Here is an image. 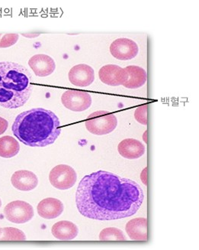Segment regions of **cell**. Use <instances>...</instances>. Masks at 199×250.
I'll return each mask as SVG.
<instances>
[{"mask_svg":"<svg viewBox=\"0 0 199 250\" xmlns=\"http://www.w3.org/2000/svg\"><path fill=\"white\" fill-rule=\"evenodd\" d=\"M20 145L15 138L5 136L0 138V157L10 159L18 155Z\"/></svg>","mask_w":199,"mask_h":250,"instance_id":"obj_18","label":"cell"},{"mask_svg":"<svg viewBox=\"0 0 199 250\" xmlns=\"http://www.w3.org/2000/svg\"><path fill=\"white\" fill-rule=\"evenodd\" d=\"M147 104L141 105L136 109L134 112V118L139 124L144 125H147Z\"/></svg>","mask_w":199,"mask_h":250,"instance_id":"obj_22","label":"cell"},{"mask_svg":"<svg viewBox=\"0 0 199 250\" xmlns=\"http://www.w3.org/2000/svg\"><path fill=\"white\" fill-rule=\"evenodd\" d=\"M85 125L90 133L96 136H105L116 129L118 119L115 114L110 112L99 110L87 117Z\"/></svg>","mask_w":199,"mask_h":250,"instance_id":"obj_4","label":"cell"},{"mask_svg":"<svg viewBox=\"0 0 199 250\" xmlns=\"http://www.w3.org/2000/svg\"><path fill=\"white\" fill-rule=\"evenodd\" d=\"M68 77L72 84L86 87L90 86L95 81V71L91 66L80 63L71 69Z\"/></svg>","mask_w":199,"mask_h":250,"instance_id":"obj_10","label":"cell"},{"mask_svg":"<svg viewBox=\"0 0 199 250\" xmlns=\"http://www.w3.org/2000/svg\"><path fill=\"white\" fill-rule=\"evenodd\" d=\"M28 65L36 76L45 78L54 72L56 63L53 58L49 55H36L28 61Z\"/></svg>","mask_w":199,"mask_h":250,"instance_id":"obj_11","label":"cell"},{"mask_svg":"<svg viewBox=\"0 0 199 250\" xmlns=\"http://www.w3.org/2000/svg\"><path fill=\"white\" fill-rule=\"evenodd\" d=\"M125 230L130 240L134 241L147 240V219L138 217L127 222Z\"/></svg>","mask_w":199,"mask_h":250,"instance_id":"obj_15","label":"cell"},{"mask_svg":"<svg viewBox=\"0 0 199 250\" xmlns=\"http://www.w3.org/2000/svg\"><path fill=\"white\" fill-rule=\"evenodd\" d=\"M128 78L123 86L127 89H138L143 86L147 81V74L145 69L139 66L130 65L125 67Z\"/></svg>","mask_w":199,"mask_h":250,"instance_id":"obj_17","label":"cell"},{"mask_svg":"<svg viewBox=\"0 0 199 250\" xmlns=\"http://www.w3.org/2000/svg\"><path fill=\"white\" fill-rule=\"evenodd\" d=\"M118 150L121 156L125 159L134 160L140 159L145 155L146 147L138 139L128 138L124 139L118 144Z\"/></svg>","mask_w":199,"mask_h":250,"instance_id":"obj_12","label":"cell"},{"mask_svg":"<svg viewBox=\"0 0 199 250\" xmlns=\"http://www.w3.org/2000/svg\"><path fill=\"white\" fill-rule=\"evenodd\" d=\"M19 39L18 34H0V48L12 47Z\"/></svg>","mask_w":199,"mask_h":250,"instance_id":"obj_21","label":"cell"},{"mask_svg":"<svg viewBox=\"0 0 199 250\" xmlns=\"http://www.w3.org/2000/svg\"><path fill=\"white\" fill-rule=\"evenodd\" d=\"M145 200L137 182L109 171H95L83 177L78 185L76 204L83 217L115 220L131 217Z\"/></svg>","mask_w":199,"mask_h":250,"instance_id":"obj_1","label":"cell"},{"mask_svg":"<svg viewBox=\"0 0 199 250\" xmlns=\"http://www.w3.org/2000/svg\"><path fill=\"white\" fill-rule=\"evenodd\" d=\"M9 128V122L0 116V136L6 132Z\"/></svg>","mask_w":199,"mask_h":250,"instance_id":"obj_23","label":"cell"},{"mask_svg":"<svg viewBox=\"0 0 199 250\" xmlns=\"http://www.w3.org/2000/svg\"><path fill=\"white\" fill-rule=\"evenodd\" d=\"M12 130L21 143L31 147L54 144L61 133L58 117L44 108H34L18 114Z\"/></svg>","mask_w":199,"mask_h":250,"instance_id":"obj_2","label":"cell"},{"mask_svg":"<svg viewBox=\"0 0 199 250\" xmlns=\"http://www.w3.org/2000/svg\"><path fill=\"white\" fill-rule=\"evenodd\" d=\"M110 53L114 58L120 61L132 60L138 55V44L127 38L116 39L110 45Z\"/></svg>","mask_w":199,"mask_h":250,"instance_id":"obj_8","label":"cell"},{"mask_svg":"<svg viewBox=\"0 0 199 250\" xmlns=\"http://www.w3.org/2000/svg\"><path fill=\"white\" fill-rule=\"evenodd\" d=\"M2 237H0L1 240H19L24 241L26 240V236L22 231L13 228H6L1 229Z\"/></svg>","mask_w":199,"mask_h":250,"instance_id":"obj_20","label":"cell"},{"mask_svg":"<svg viewBox=\"0 0 199 250\" xmlns=\"http://www.w3.org/2000/svg\"><path fill=\"white\" fill-rule=\"evenodd\" d=\"M37 210L40 217L47 220H53L60 217L63 213L64 207L60 200L48 197L40 201Z\"/></svg>","mask_w":199,"mask_h":250,"instance_id":"obj_14","label":"cell"},{"mask_svg":"<svg viewBox=\"0 0 199 250\" xmlns=\"http://www.w3.org/2000/svg\"><path fill=\"white\" fill-rule=\"evenodd\" d=\"M33 90L28 69L14 62H0V106L18 109L26 104Z\"/></svg>","mask_w":199,"mask_h":250,"instance_id":"obj_3","label":"cell"},{"mask_svg":"<svg viewBox=\"0 0 199 250\" xmlns=\"http://www.w3.org/2000/svg\"><path fill=\"white\" fill-rule=\"evenodd\" d=\"M6 220L16 224H23L34 217V208L30 204L23 201H15L9 203L4 208Z\"/></svg>","mask_w":199,"mask_h":250,"instance_id":"obj_6","label":"cell"},{"mask_svg":"<svg viewBox=\"0 0 199 250\" xmlns=\"http://www.w3.org/2000/svg\"><path fill=\"white\" fill-rule=\"evenodd\" d=\"M2 206V201H1V199H0V208Z\"/></svg>","mask_w":199,"mask_h":250,"instance_id":"obj_26","label":"cell"},{"mask_svg":"<svg viewBox=\"0 0 199 250\" xmlns=\"http://www.w3.org/2000/svg\"><path fill=\"white\" fill-rule=\"evenodd\" d=\"M99 240L102 241H126L127 237L120 229L108 228L101 231L99 233Z\"/></svg>","mask_w":199,"mask_h":250,"instance_id":"obj_19","label":"cell"},{"mask_svg":"<svg viewBox=\"0 0 199 250\" xmlns=\"http://www.w3.org/2000/svg\"><path fill=\"white\" fill-rule=\"evenodd\" d=\"M52 234L57 240H72L79 234V228L76 224L67 220L56 223L51 229Z\"/></svg>","mask_w":199,"mask_h":250,"instance_id":"obj_16","label":"cell"},{"mask_svg":"<svg viewBox=\"0 0 199 250\" xmlns=\"http://www.w3.org/2000/svg\"><path fill=\"white\" fill-rule=\"evenodd\" d=\"M141 180L144 185L147 186V167H145V169L141 171Z\"/></svg>","mask_w":199,"mask_h":250,"instance_id":"obj_24","label":"cell"},{"mask_svg":"<svg viewBox=\"0 0 199 250\" xmlns=\"http://www.w3.org/2000/svg\"><path fill=\"white\" fill-rule=\"evenodd\" d=\"M13 187L21 191H31L37 188L38 179L32 171L20 170L16 171L11 178Z\"/></svg>","mask_w":199,"mask_h":250,"instance_id":"obj_13","label":"cell"},{"mask_svg":"<svg viewBox=\"0 0 199 250\" xmlns=\"http://www.w3.org/2000/svg\"><path fill=\"white\" fill-rule=\"evenodd\" d=\"M146 135H147V131H145V135H144V140L145 143H147V138H146Z\"/></svg>","mask_w":199,"mask_h":250,"instance_id":"obj_25","label":"cell"},{"mask_svg":"<svg viewBox=\"0 0 199 250\" xmlns=\"http://www.w3.org/2000/svg\"><path fill=\"white\" fill-rule=\"evenodd\" d=\"M0 234H1V228H0Z\"/></svg>","mask_w":199,"mask_h":250,"instance_id":"obj_27","label":"cell"},{"mask_svg":"<svg viewBox=\"0 0 199 250\" xmlns=\"http://www.w3.org/2000/svg\"><path fill=\"white\" fill-rule=\"evenodd\" d=\"M99 76L102 83L111 86H123L128 78L125 68L116 64H107L101 67Z\"/></svg>","mask_w":199,"mask_h":250,"instance_id":"obj_9","label":"cell"},{"mask_svg":"<svg viewBox=\"0 0 199 250\" xmlns=\"http://www.w3.org/2000/svg\"><path fill=\"white\" fill-rule=\"evenodd\" d=\"M49 181L55 188L68 190L76 184L77 174L71 166L58 165L52 168L50 172Z\"/></svg>","mask_w":199,"mask_h":250,"instance_id":"obj_5","label":"cell"},{"mask_svg":"<svg viewBox=\"0 0 199 250\" xmlns=\"http://www.w3.org/2000/svg\"><path fill=\"white\" fill-rule=\"evenodd\" d=\"M61 102L67 109L73 112H83L92 105V97L80 90H67L61 97Z\"/></svg>","mask_w":199,"mask_h":250,"instance_id":"obj_7","label":"cell"}]
</instances>
